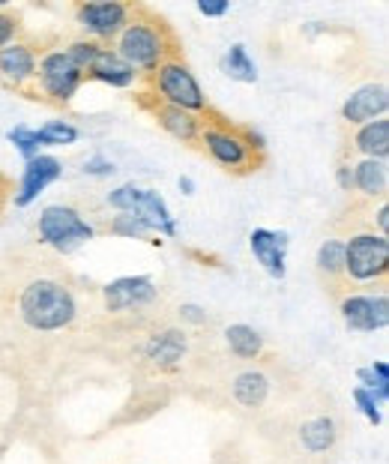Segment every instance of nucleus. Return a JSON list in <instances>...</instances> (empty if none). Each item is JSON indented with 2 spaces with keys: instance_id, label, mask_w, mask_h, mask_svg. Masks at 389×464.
<instances>
[{
  "instance_id": "obj_26",
  "label": "nucleus",
  "mask_w": 389,
  "mask_h": 464,
  "mask_svg": "<svg viewBox=\"0 0 389 464\" xmlns=\"http://www.w3.org/2000/svg\"><path fill=\"white\" fill-rule=\"evenodd\" d=\"M108 234L129 237V240H147V237L153 234V228H150L138 213H120L108 222Z\"/></svg>"
},
{
  "instance_id": "obj_36",
  "label": "nucleus",
  "mask_w": 389,
  "mask_h": 464,
  "mask_svg": "<svg viewBox=\"0 0 389 464\" xmlns=\"http://www.w3.org/2000/svg\"><path fill=\"white\" fill-rule=\"evenodd\" d=\"M374 222H377V234L386 237V231H389V207H386V198L381 201V207H377Z\"/></svg>"
},
{
  "instance_id": "obj_11",
  "label": "nucleus",
  "mask_w": 389,
  "mask_h": 464,
  "mask_svg": "<svg viewBox=\"0 0 389 464\" xmlns=\"http://www.w3.org/2000/svg\"><path fill=\"white\" fill-rule=\"evenodd\" d=\"M102 300L108 312H132L159 300V288L147 276H120L102 288Z\"/></svg>"
},
{
  "instance_id": "obj_22",
  "label": "nucleus",
  "mask_w": 389,
  "mask_h": 464,
  "mask_svg": "<svg viewBox=\"0 0 389 464\" xmlns=\"http://www.w3.org/2000/svg\"><path fill=\"white\" fill-rule=\"evenodd\" d=\"M234 399L243 404V408H261L269 396V381L261 372H243L234 378Z\"/></svg>"
},
{
  "instance_id": "obj_20",
  "label": "nucleus",
  "mask_w": 389,
  "mask_h": 464,
  "mask_svg": "<svg viewBox=\"0 0 389 464\" xmlns=\"http://www.w3.org/2000/svg\"><path fill=\"white\" fill-rule=\"evenodd\" d=\"M225 342L239 360H258L264 353V335L248 324H231L225 330Z\"/></svg>"
},
{
  "instance_id": "obj_1",
  "label": "nucleus",
  "mask_w": 389,
  "mask_h": 464,
  "mask_svg": "<svg viewBox=\"0 0 389 464\" xmlns=\"http://www.w3.org/2000/svg\"><path fill=\"white\" fill-rule=\"evenodd\" d=\"M112 48L138 75H150L156 66H162L168 57L180 54V45H177V36L171 34V27L156 13H150L147 6H135V15L129 18V24L117 34Z\"/></svg>"
},
{
  "instance_id": "obj_7",
  "label": "nucleus",
  "mask_w": 389,
  "mask_h": 464,
  "mask_svg": "<svg viewBox=\"0 0 389 464\" xmlns=\"http://www.w3.org/2000/svg\"><path fill=\"white\" fill-rule=\"evenodd\" d=\"M36 234L39 240L45 246H52L57 252H75L78 246H84L87 240H93L96 231L75 207H66V204H48L43 213H39V222H36Z\"/></svg>"
},
{
  "instance_id": "obj_32",
  "label": "nucleus",
  "mask_w": 389,
  "mask_h": 464,
  "mask_svg": "<svg viewBox=\"0 0 389 464\" xmlns=\"http://www.w3.org/2000/svg\"><path fill=\"white\" fill-rule=\"evenodd\" d=\"M84 174L90 177H112L117 171V165L108 160V156H90V160H84Z\"/></svg>"
},
{
  "instance_id": "obj_5",
  "label": "nucleus",
  "mask_w": 389,
  "mask_h": 464,
  "mask_svg": "<svg viewBox=\"0 0 389 464\" xmlns=\"http://www.w3.org/2000/svg\"><path fill=\"white\" fill-rule=\"evenodd\" d=\"M84 82H87L84 72L73 63L66 48H48V52L39 54L36 82H34L30 100H39L48 105H69L75 100V93L82 91Z\"/></svg>"
},
{
  "instance_id": "obj_37",
  "label": "nucleus",
  "mask_w": 389,
  "mask_h": 464,
  "mask_svg": "<svg viewBox=\"0 0 389 464\" xmlns=\"http://www.w3.org/2000/svg\"><path fill=\"white\" fill-rule=\"evenodd\" d=\"M180 192H183V195H195V180H192V177H180Z\"/></svg>"
},
{
  "instance_id": "obj_30",
  "label": "nucleus",
  "mask_w": 389,
  "mask_h": 464,
  "mask_svg": "<svg viewBox=\"0 0 389 464\" xmlns=\"http://www.w3.org/2000/svg\"><path fill=\"white\" fill-rule=\"evenodd\" d=\"M22 15L15 13V9H9L6 4H0V48L13 45L22 39Z\"/></svg>"
},
{
  "instance_id": "obj_34",
  "label": "nucleus",
  "mask_w": 389,
  "mask_h": 464,
  "mask_svg": "<svg viewBox=\"0 0 389 464\" xmlns=\"http://www.w3.org/2000/svg\"><path fill=\"white\" fill-rule=\"evenodd\" d=\"M198 13L207 18H222L231 13V4L228 0H198Z\"/></svg>"
},
{
  "instance_id": "obj_16",
  "label": "nucleus",
  "mask_w": 389,
  "mask_h": 464,
  "mask_svg": "<svg viewBox=\"0 0 389 464\" xmlns=\"http://www.w3.org/2000/svg\"><path fill=\"white\" fill-rule=\"evenodd\" d=\"M84 78L99 82V84H108V87H117V91H126V87H132L141 75H138L112 45H102L93 57V63L87 66Z\"/></svg>"
},
{
  "instance_id": "obj_8",
  "label": "nucleus",
  "mask_w": 389,
  "mask_h": 464,
  "mask_svg": "<svg viewBox=\"0 0 389 464\" xmlns=\"http://www.w3.org/2000/svg\"><path fill=\"white\" fill-rule=\"evenodd\" d=\"M132 15L135 4H120V0H84V4H75V22L87 31V39H93L99 45L114 43Z\"/></svg>"
},
{
  "instance_id": "obj_28",
  "label": "nucleus",
  "mask_w": 389,
  "mask_h": 464,
  "mask_svg": "<svg viewBox=\"0 0 389 464\" xmlns=\"http://www.w3.org/2000/svg\"><path fill=\"white\" fill-rule=\"evenodd\" d=\"M141 195H144L141 186L123 183V186H117V189L108 192V204L120 213H138V207H141Z\"/></svg>"
},
{
  "instance_id": "obj_29",
  "label": "nucleus",
  "mask_w": 389,
  "mask_h": 464,
  "mask_svg": "<svg viewBox=\"0 0 389 464\" xmlns=\"http://www.w3.org/2000/svg\"><path fill=\"white\" fill-rule=\"evenodd\" d=\"M6 138L13 141L15 150L24 156V162L36 160L39 150H43V144H39V138H36V130H30V126H15V130L6 132Z\"/></svg>"
},
{
  "instance_id": "obj_4",
  "label": "nucleus",
  "mask_w": 389,
  "mask_h": 464,
  "mask_svg": "<svg viewBox=\"0 0 389 464\" xmlns=\"http://www.w3.org/2000/svg\"><path fill=\"white\" fill-rule=\"evenodd\" d=\"M150 82V96L165 105H174V108H183L189 114H198V117H207L213 111V105L204 96L201 84L192 69L186 66L183 57H168L162 66H156L153 72L147 75Z\"/></svg>"
},
{
  "instance_id": "obj_15",
  "label": "nucleus",
  "mask_w": 389,
  "mask_h": 464,
  "mask_svg": "<svg viewBox=\"0 0 389 464\" xmlns=\"http://www.w3.org/2000/svg\"><path fill=\"white\" fill-rule=\"evenodd\" d=\"M287 246H291V240H287L285 231H269V228H255L252 234H248V249H252L255 261L264 266V270L273 276V279L282 282L285 273H287Z\"/></svg>"
},
{
  "instance_id": "obj_21",
  "label": "nucleus",
  "mask_w": 389,
  "mask_h": 464,
  "mask_svg": "<svg viewBox=\"0 0 389 464\" xmlns=\"http://www.w3.org/2000/svg\"><path fill=\"white\" fill-rule=\"evenodd\" d=\"M299 443H303V450L312 452V456H321V452L333 450L336 422L329 417H315V420L303 422V429H299Z\"/></svg>"
},
{
  "instance_id": "obj_25",
  "label": "nucleus",
  "mask_w": 389,
  "mask_h": 464,
  "mask_svg": "<svg viewBox=\"0 0 389 464\" xmlns=\"http://www.w3.org/2000/svg\"><path fill=\"white\" fill-rule=\"evenodd\" d=\"M225 72L234 78V82H243V84H255L258 82V69L248 57L246 45H231V52L225 54Z\"/></svg>"
},
{
  "instance_id": "obj_12",
  "label": "nucleus",
  "mask_w": 389,
  "mask_h": 464,
  "mask_svg": "<svg viewBox=\"0 0 389 464\" xmlns=\"http://www.w3.org/2000/svg\"><path fill=\"white\" fill-rule=\"evenodd\" d=\"M141 108L144 111L153 114V121L162 126V130L177 138V141H183V144H198V132H201V123H204V117H198V114H189L183 111V108H174V105H165V102H159L153 100L150 93L141 96Z\"/></svg>"
},
{
  "instance_id": "obj_35",
  "label": "nucleus",
  "mask_w": 389,
  "mask_h": 464,
  "mask_svg": "<svg viewBox=\"0 0 389 464\" xmlns=\"http://www.w3.org/2000/svg\"><path fill=\"white\" fill-rule=\"evenodd\" d=\"M336 183H338V189H342V192H354V168H351V162H347V160L338 162Z\"/></svg>"
},
{
  "instance_id": "obj_38",
  "label": "nucleus",
  "mask_w": 389,
  "mask_h": 464,
  "mask_svg": "<svg viewBox=\"0 0 389 464\" xmlns=\"http://www.w3.org/2000/svg\"><path fill=\"white\" fill-rule=\"evenodd\" d=\"M9 192H13V180H9L4 171H0V198H6Z\"/></svg>"
},
{
  "instance_id": "obj_31",
  "label": "nucleus",
  "mask_w": 389,
  "mask_h": 464,
  "mask_svg": "<svg viewBox=\"0 0 389 464\" xmlns=\"http://www.w3.org/2000/svg\"><path fill=\"white\" fill-rule=\"evenodd\" d=\"M354 401H356V408H359V413H363V417L372 422V426H381L384 422V404L377 401L372 392L368 390H363V387H354Z\"/></svg>"
},
{
  "instance_id": "obj_33",
  "label": "nucleus",
  "mask_w": 389,
  "mask_h": 464,
  "mask_svg": "<svg viewBox=\"0 0 389 464\" xmlns=\"http://www.w3.org/2000/svg\"><path fill=\"white\" fill-rule=\"evenodd\" d=\"M180 321L192 324V327H204V324H207V312L198 303H183V305H180Z\"/></svg>"
},
{
  "instance_id": "obj_23",
  "label": "nucleus",
  "mask_w": 389,
  "mask_h": 464,
  "mask_svg": "<svg viewBox=\"0 0 389 464\" xmlns=\"http://www.w3.org/2000/svg\"><path fill=\"white\" fill-rule=\"evenodd\" d=\"M317 273L324 276V279H345V240H336V237H329L321 246H317Z\"/></svg>"
},
{
  "instance_id": "obj_9",
  "label": "nucleus",
  "mask_w": 389,
  "mask_h": 464,
  "mask_svg": "<svg viewBox=\"0 0 389 464\" xmlns=\"http://www.w3.org/2000/svg\"><path fill=\"white\" fill-rule=\"evenodd\" d=\"M338 312H342V321L354 333L384 330L389 324L386 291H381V294H347V297H342V303H338Z\"/></svg>"
},
{
  "instance_id": "obj_18",
  "label": "nucleus",
  "mask_w": 389,
  "mask_h": 464,
  "mask_svg": "<svg viewBox=\"0 0 389 464\" xmlns=\"http://www.w3.org/2000/svg\"><path fill=\"white\" fill-rule=\"evenodd\" d=\"M354 150L359 153V160H384L389 156V121L377 117L372 123L356 126V132L351 138Z\"/></svg>"
},
{
  "instance_id": "obj_14",
  "label": "nucleus",
  "mask_w": 389,
  "mask_h": 464,
  "mask_svg": "<svg viewBox=\"0 0 389 464\" xmlns=\"http://www.w3.org/2000/svg\"><path fill=\"white\" fill-rule=\"evenodd\" d=\"M386 108H389L386 84H363L342 102V121L351 126H363L377 121V117H386Z\"/></svg>"
},
{
  "instance_id": "obj_3",
  "label": "nucleus",
  "mask_w": 389,
  "mask_h": 464,
  "mask_svg": "<svg viewBox=\"0 0 389 464\" xmlns=\"http://www.w3.org/2000/svg\"><path fill=\"white\" fill-rule=\"evenodd\" d=\"M18 312L30 330L39 333H57L75 321V297L66 285L52 279H36L18 297Z\"/></svg>"
},
{
  "instance_id": "obj_19",
  "label": "nucleus",
  "mask_w": 389,
  "mask_h": 464,
  "mask_svg": "<svg viewBox=\"0 0 389 464\" xmlns=\"http://www.w3.org/2000/svg\"><path fill=\"white\" fill-rule=\"evenodd\" d=\"M354 168V192L363 198H386L389 189V168L384 160H356L351 162Z\"/></svg>"
},
{
  "instance_id": "obj_24",
  "label": "nucleus",
  "mask_w": 389,
  "mask_h": 464,
  "mask_svg": "<svg viewBox=\"0 0 389 464\" xmlns=\"http://www.w3.org/2000/svg\"><path fill=\"white\" fill-rule=\"evenodd\" d=\"M356 381H359V387L372 392L381 404L389 401V365L384 360H377L374 365H368V369H359Z\"/></svg>"
},
{
  "instance_id": "obj_10",
  "label": "nucleus",
  "mask_w": 389,
  "mask_h": 464,
  "mask_svg": "<svg viewBox=\"0 0 389 464\" xmlns=\"http://www.w3.org/2000/svg\"><path fill=\"white\" fill-rule=\"evenodd\" d=\"M36 66H39V52L30 43H24V39L0 48V82L9 91H18L24 96L34 93Z\"/></svg>"
},
{
  "instance_id": "obj_13",
  "label": "nucleus",
  "mask_w": 389,
  "mask_h": 464,
  "mask_svg": "<svg viewBox=\"0 0 389 464\" xmlns=\"http://www.w3.org/2000/svg\"><path fill=\"white\" fill-rule=\"evenodd\" d=\"M60 174H63V165H60V160H54V156L39 153L36 160H30L22 171V183H18V189L13 192L15 207H30Z\"/></svg>"
},
{
  "instance_id": "obj_2",
  "label": "nucleus",
  "mask_w": 389,
  "mask_h": 464,
  "mask_svg": "<svg viewBox=\"0 0 389 464\" xmlns=\"http://www.w3.org/2000/svg\"><path fill=\"white\" fill-rule=\"evenodd\" d=\"M198 147L213 160L219 168H225L228 174H255L258 168L264 165L267 156L258 153L248 147L243 138V126L231 123L228 117L209 111L201 123V132H198Z\"/></svg>"
},
{
  "instance_id": "obj_39",
  "label": "nucleus",
  "mask_w": 389,
  "mask_h": 464,
  "mask_svg": "<svg viewBox=\"0 0 389 464\" xmlns=\"http://www.w3.org/2000/svg\"><path fill=\"white\" fill-rule=\"evenodd\" d=\"M0 210H4V198H0Z\"/></svg>"
},
{
  "instance_id": "obj_17",
  "label": "nucleus",
  "mask_w": 389,
  "mask_h": 464,
  "mask_svg": "<svg viewBox=\"0 0 389 464\" xmlns=\"http://www.w3.org/2000/svg\"><path fill=\"white\" fill-rule=\"evenodd\" d=\"M147 360L156 365V369H174V365H180V360L186 357V333L183 330H162L156 333L153 339L147 342Z\"/></svg>"
},
{
  "instance_id": "obj_27",
  "label": "nucleus",
  "mask_w": 389,
  "mask_h": 464,
  "mask_svg": "<svg viewBox=\"0 0 389 464\" xmlns=\"http://www.w3.org/2000/svg\"><path fill=\"white\" fill-rule=\"evenodd\" d=\"M78 132L73 123H66V121H52V123H45L43 130H36V138H39V144L43 147H66V144H75L78 141Z\"/></svg>"
},
{
  "instance_id": "obj_6",
  "label": "nucleus",
  "mask_w": 389,
  "mask_h": 464,
  "mask_svg": "<svg viewBox=\"0 0 389 464\" xmlns=\"http://www.w3.org/2000/svg\"><path fill=\"white\" fill-rule=\"evenodd\" d=\"M389 273V237L374 231L354 234L345 240V279L356 285L384 282Z\"/></svg>"
}]
</instances>
